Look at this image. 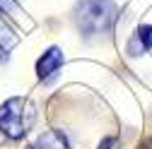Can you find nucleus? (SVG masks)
<instances>
[{
	"instance_id": "nucleus-1",
	"label": "nucleus",
	"mask_w": 152,
	"mask_h": 149,
	"mask_svg": "<svg viewBox=\"0 0 152 149\" xmlns=\"http://www.w3.org/2000/svg\"><path fill=\"white\" fill-rule=\"evenodd\" d=\"M118 17V7L113 0H80L75 7V22L85 36L109 34Z\"/></svg>"
},
{
	"instance_id": "nucleus-2",
	"label": "nucleus",
	"mask_w": 152,
	"mask_h": 149,
	"mask_svg": "<svg viewBox=\"0 0 152 149\" xmlns=\"http://www.w3.org/2000/svg\"><path fill=\"white\" fill-rule=\"evenodd\" d=\"M36 118V111L29 99L12 96L0 106V132L10 140H22Z\"/></svg>"
},
{
	"instance_id": "nucleus-3",
	"label": "nucleus",
	"mask_w": 152,
	"mask_h": 149,
	"mask_svg": "<svg viewBox=\"0 0 152 149\" xmlns=\"http://www.w3.org/2000/svg\"><path fill=\"white\" fill-rule=\"evenodd\" d=\"M63 51L61 48H48L39 60H36V74H39V80H51L56 72L63 67Z\"/></svg>"
},
{
	"instance_id": "nucleus-4",
	"label": "nucleus",
	"mask_w": 152,
	"mask_h": 149,
	"mask_svg": "<svg viewBox=\"0 0 152 149\" xmlns=\"http://www.w3.org/2000/svg\"><path fill=\"white\" fill-rule=\"evenodd\" d=\"M29 149H70V147H68V140L61 130H46L44 135L36 137V142Z\"/></svg>"
},
{
	"instance_id": "nucleus-5",
	"label": "nucleus",
	"mask_w": 152,
	"mask_h": 149,
	"mask_svg": "<svg viewBox=\"0 0 152 149\" xmlns=\"http://www.w3.org/2000/svg\"><path fill=\"white\" fill-rule=\"evenodd\" d=\"M133 43H138V46H140V51H150V48H152V27H150V24L138 27Z\"/></svg>"
},
{
	"instance_id": "nucleus-6",
	"label": "nucleus",
	"mask_w": 152,
	"mask_h": 149,
	"mask_svg": "<svg viewBox=\"0 0 152 149\" xmlns=\"http://www.w3.org/2000/svg\"><path fill=\"white\" fill-rule=\"evenodd\" d=\"M15 10H17L15 0H0V12H15Z\"/></svg>"
}]
</instances>
